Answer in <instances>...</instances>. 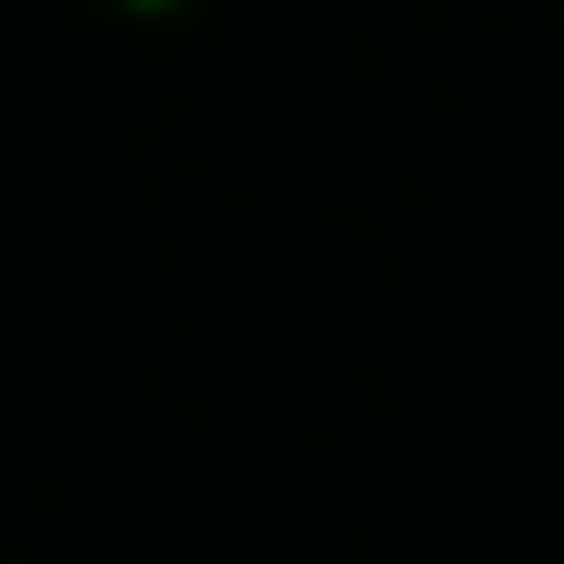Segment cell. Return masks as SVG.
<instances>
[{"label": "cell", "instance_id": "obj_1", "mask_svg": "<svg viewBox=\"0 0 564 564\" xmlns=\"http://www.w3.org/2000/svg\"><path fill=\"white\" fill-rule=\"evenodd\" d=\"M126 11H167V0H126Z\"/></svg>", "mask_w": 564, "mask_h": 564}]
</instances>
